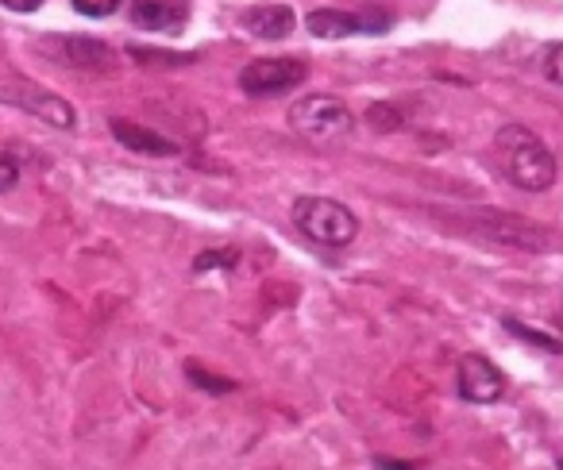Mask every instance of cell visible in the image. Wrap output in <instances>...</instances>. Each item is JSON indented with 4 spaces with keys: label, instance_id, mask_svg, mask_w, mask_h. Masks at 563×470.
<instances>
[{
    "label": "cell",
    "instance_id": "cell-12",
    "mask_svg": "<svg viewBox=\"0 0 563 470\" xmlns=\"http://www.w3.org/2000/svg\"><path fill=\"white\" fill-rule=\"evenodd\" d=\"M306 27L317 40H344V35H367V16L360 12H340V9H317L306 16Z\"/></svg>",
    "mask_w": 563,
    "mask_h": 470
},
{
    "label": "cell",
    "instance_id": "cell-14",
    "mask_svg": "<svg viewBox=\"0 0 563 470\" xmlns=\"http://www.w3.org/2000/svg\"><path fill=\"white\" fill-rule=\"evenodd\" d=\"M367 124L375 127V132H398V127H401V112L394 109V104H371V109H367Z\"/></svg>",
    "mask_w": 563,
    "mask_h": 470
},
{
    "label": "cell",
    "instance_id": "cell-1",
    "mask_svg": "<svg viewBox=\"0 0 563 470\" xmlns=\"http://www.w3.org/2000/svg\"><path fill=\"white\" fill-rule=\"evenodd\" d=\"M494 147H498V163L506 170V178L514 181L525 193H544L555 181V158L544 147L540 135H532L525 124H506L494 135Z\"/></svg>",
    "mask_w": 563,
    "mask_h": 470
},
{
    "label": "cell",
    "instance_id": "cell-18",
    "mask_svg": "<svg viewBox=\"0 0 563 470\" xmlns=\"http://www.w3.org/2000/svg\"><path fill=\"white\" fill-rule=\"evenodd\" d=\"M544 74L555 81V86H563V43H552L544 55Z\"/></svg>",
    "mask_w": 563,
    "mask_h": 470
},
{
    "label": "cell",
    "instance_id": "cell-8",
    "mask_svg": "<svg viewBox=\"0 0 563 470\" xmlns=\"http://www.w3.org/2000/svg\"><path fill=\"white\" fill-rule=\"evenodd\" d=\"M501 390H506V378H501V370L494 367L486 355H467V359H460L463 401H471V405H494V401L501 398Z\"/></svg>",
    "mask_w": 563,
    "mask_h": 470
},
{
    "label": "cell",
    "instance_id": "cell-3",
    "mask_svg": "<svg viewBox=\"0 0 563 470\" xmlns=\"http://www.w3.org/2000/svg\"><path fill=\"white\" fill-rule=\"evenodd\" d=\"M471 227L478 235H486L490 244L514 247V251H555L560 247V235L544 224H532V220L517 216V212H498V209H475L467 212Z\"/></svg>",
    "mask_w": 563,
    "mask_h": 470
},
{
    "label": "cell",
    "instance_id": "cell-11",
    "mask_svg": "<svg viewBox=\"0 0 563 470\" xmlns=\"http://www.w3.org/2000/svg\"><path fill=\"white\" fill-rule=\"evenodd\" d=\"M243 27L255 40H286L298 27V16H294L290 4H258V9L243 12Z\"/></svg>",
    "mask_w": 563,
    "mask_h": 470
},
{
    "label": "cell",
    "instance_id": "cell-10",
    "mask_svg": "<svg viewBox=\"0 0 563 470\" xmlns=\"http://www.w3.org/2000/svg\"><path fill=\"white\" fill-rule=\"evenodd\" d=\"M109 132H112V139L124 143V147L135 150V155H155V158L178 155V143L163 139L158 132H151L147 124H135V120H124V116L109 120Z\"/></svg>",
    "mask_w": 563,
    "mask_h": 470
},
{
    "label": "cell",
    "instance_id": "cell-4",
    "mask_svg": "<svg viewBox=\"0 0 563 470\" xmlns=\"http://www.w3.org/2000/svg\"><path fill=\"white\" fill-rule=\"evenodd\" d=\"M290 127L309 143L329 147V143H344L355 132V120L336 97H301L298 104H290Z\"/></svg>",
    "mask_w": 563,
    "mask_h": 470
},
{
    "label": "cell",
    "instance_id": "cell-9",
    "mask_svg": "<svg viewBox=\"0 0 563 470\" xmlns=\"http://www.w3.org/2000/svg\"><path fill=\"white\" fill-rule=\"evenodd\" d=\"M189 12L178 0H132V24L143 32H163V35H178L186 27Z\"/></svg>",
    "mask_w": 563,
    "mask_h": 470
},
{
    "label": "cell",
    "instance_id": "cell-19",
    "mask_svg": "<svg viewBox=\"0 0 563 470\" xmlns=\"http://www.w3.org/2000/svg\"><path fill=\"white\" fill-rule=\"evenodd\" d=\"M16 181H20V163L12 155H4V150H0V193H9Z\"/></svg>",
    "mask_w": 563,
    "mask_h": 470
},
{
    "label": "cell",
    "instance_id": "cell-17",
    "mask_svg": "<svg viewBox=\"0 0 563 470\" xmlns=\"http://www.w3.org/2000/svg\"><path fill=\"white\" fill-rule=\"evenodd\" d=\"M506 328H509V332H517V336H525V339H529V344L544 347V351H555V355H560V351H563V344H560V339L544 336V332H532V328H521V324H517V321H506Z\"/></svg>",
    "mask_w": 563,
    "mask_h": 470
},
{
    "label": "cell",
    "instance_id": "cell-15",
    "mask_svg": "<svg viewBox=\"0 0 563 470\" xmlns=\"http://www.w3.org/2000/svg\"><path fill=\"white\" fill-rule=\"evenodd\" d=\"M128 55L140 58L143 66L155 63V66H181V63H194V55H163V51H143V47H128Z\"/></svg>",
    "mask_w": 563,
    "mask_h": 470
},
{
    "label": "cell",
    "instance_id": "cell-16",
    "mask_svg": "<svg viewBox=\"0 0 563 470\" xmlns=\"http://www.w3.org/2000/svg\"><path fill=\"white\" fill-rule=\"evenodd\" d=\"M120 4H124V0H74V12H81V16H93V20H104V16H112Z\"/></svg>",
    "mask_w": 563,
    "mask_h": 470
},
{
    "label": "cell",
    "instance_id": "cell-6",
    "mask_svg": "<svg viewBox=\"0 0 563 470\" xmlns=\"http://www.w3.org/2000/svg\"><path fill=\"white\" fill-rule=\"evenodd\" d=\"M0 101L12 104V109H27L32 116L47 120L51 127H74V109L63 101V97L47 93L43 86H35V81H20V78H0Z\"/></svg>",
    "mask_w": 563,
    "mask_h": 470
},
{
    "label": "cell",
    "instance_id": "cell-13",
    "mask_svg": "<svg viewBox=\"0 0 563 470\" xmlns=\"http://www.w3.org/2000/svg\"><path fill=\"white\" fill-rule=\"evenodd\" d=\"M186 374H189V382L201 385V390H212V393H228V390H235L232 378H217V374H209V370H205L201 362H186Z\"/></svg>",
    "mask_w": 563,
    "mask_h": 470
},
{
    "label": "cell",
    "instance_id": "cell-7",
    "mask_svg": "<svg viewBox=\"0 0 563 470\" xmlns=\"http://www.w3.org/2000/svg\"><path fill=\"white\" fill-rule=\"evenodd\" d=\"M35 51L47 58H55L66 70H93L104 74L117 66V55H112L104 43L97 40H81V35H47V40L35 43Z\"/></svg>",
    "mask_w": 563,
    "mask_h": 470
},
{
    "label": "cell",
    "instance_id": "cell-20",
    "mask_svg": "<svg viewBox=\"0 0 563 470\" xmlns=\"http://www.w3.org/2000/svg\"><path fill=\"white\" fill-rule=\"evenodd\" d=\"M232 259H235L232 251H228V255H197L194 267H197V270H205V267H220V262H232Z\"/></svg>",
    "mask_w": 563,
    "mask_h": 470
},
{
    "label": "cell",
    "instance_id": "cell-2",
    "mask_svg": "<svg viewBox=\"0 0 563 470\" xmlns=\"http://www.w3.org/2000/svg\"><path fill=\"white\" fill-rule=\"evenodd\" d=\"M294 224L321 247H347L360 235V220L347 204L332 197H298L294 201Z\"/></svg>",
    "mask_w": 563,
    "mask_h": 470
},
{
    "label": "cell",
    "instance_id": "cell-21",
    "mask_svg": "<svg viewBox=\"0 0 563 470\" xmlns=\"http://www.w3.org/2000/svg\"><path fill=\"white\" fill-rule=\"evenodd\" d=\"M4 9H12V12H35L43 4V0H0Z\"/></svg>",
    "mask_w": 563,
    "mask_h": 470
},
{
    "label": "cell",
    "instance_id": "cell-5",
    "mask_svg": "<svg viewBox=\"0 0 563 470\" xmlns=\"http://www.w3.org/2000/svg\"><path fill=\"white\" fill-rule=\"evenodd\" d=\"M309 78L306 58H255L240 70V89L251 97H278Z\"/></svg>",
    "mask_w": 563,
    "mask_h": 470
}]
</instances>
